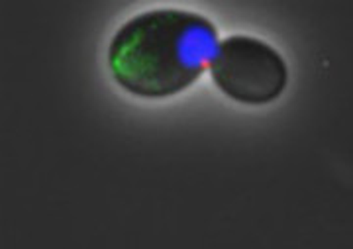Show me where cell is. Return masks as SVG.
<instances>
[{
	"instance_id": "cell-2",
	"label": "cell",
	"mask_w": 353,
	"mask_h": 249,
	"mask_svg": "<svg viewBox=\"0 0 353 249\" xmlns=\"http://www.w3.org/2000/svg\"><path fill=\"white\" fill-rule=\"evenodd\" d=\"M210 73L216 87L243 104H269L277 100L289 81L283 55L263 39L230 36L222 39Z\"/></svg>"
},
{
	"instance_id": "cell-1",
	"label": "cell",
	"mask_w": 353,
	"mask_h": 249,
	"mask_svg": "<svg viewBox=\"0 0 353 249\" xmlns=\"http://www.w3.org/2000/svg\"><path fill=\"white\" fill-rule=\"evenodd\" d=\"M216 26L202 14L155 8L130 18L114 34L108 67L114 81L143 99L189 88L218 51Z\"/></svg>"
}]
</instances>
